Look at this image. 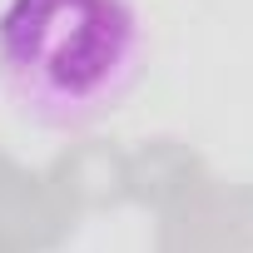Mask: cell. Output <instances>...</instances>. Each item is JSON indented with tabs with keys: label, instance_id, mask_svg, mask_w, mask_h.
Instances as JSON below:
<instances>
[{
	"label": "cell",
	"instance_id": "6da1fadb",
	"mask_svg": "<svg viewBox=\"0 0 253 253\" xmlns=\"http://www.w3.org/2000/svg\"><path fill=\"white\" fill-rule=\"evenodd\" d=\"M144 75L134 0H5L0 89L35 129H84L124 104Z\"/></svg>",
	"mask_w": 253,
	"mask_h": 253
}]
</instances>
